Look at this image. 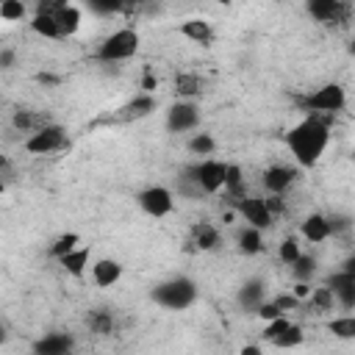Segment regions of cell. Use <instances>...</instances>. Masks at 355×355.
Masks as SVG:
<instances>
[{
  "label": "cell",
  "instance_id": "6da1fadb",
  "mask_svg": "<svg viewBox=\"0 0 355 355\" xmlns=\"http://www.w3.org/2000/svg\"><path fill=\"white\" fill-rule=\"evenodd\" d=\"M330 144V125L322 119V116H313L308 114L305 119H300L288 133H286V147L291 150L294 161L305 169L316 166L319 158L324 155Z\"/></svg>",
  "mask_w": 355,
  "mask_h": 355
},
{
  "label": "cell",
  "instance_id": "7a4b0ae2",
  "mask_svg": "<svg viewBox=\"0 0 355 355\" xmlns=\"http://www.w3.org/2000/svg\"><path fill=\"white\" fill-rule=\"evenodd\" d=\"M139 44H141L139 31L130 28V25H125V28L108 33V36L97 44V50H94V61H103V64L128 61V58H133V55L139 53Z\"/></svg>",
  "mask_w": 355,
  "mask_h": 355
},
{
  "label": "cell",
  "instance_id": "3957f363",
  "mask_svg": "<svg viewBox=\"0 0 355 355\" xmlns=\"http://www.w3.org/2000/svg\"><path fill=\"white\" fill-rule=\"evenodd\" d=\"M153 302L166 308V311H186L194 300H197V283L191 277H172V280H164L153 288Z\"/></svg>",
  "mask_w": 355,
  "mask_h": 355
},
{
  "label": "cell",
  "instance_id": "277c9868",
  "mask_svg": "<svg viewBox=\"0 0 355 355\" xmlns=\"http://www.w3.org/2000/svg\"><path fill=\"white\" fill-rule=\"evenodd\" d=\"M302 111L313 114V116H333L338 111H344L347 105V92L341 83H324L313 92H308L305 97H300Z\"/></svg>",
  "mask_w": 355,
  "mask_h": 355
},
{
  "label": "cell",
  "instance_id": "5b68a950",
  "mask_svg": "<svg viewBox=\"0 0 355 355\" xmlns=\"http://www.w3.org/2000/svg\"><path fill=\"white\" fill-rule=\"evenodd\" d=\"M186 180H191L197 186L200 194H219L225 191V178H227V161H216V158H202L194 166L186 169Z\"/></svg>",
  "mask_w": 355,
  "mask_h": 355
},
{
  "label": "cell",
  "instance_id": "8992f818",
  "mask_svg": "<svg viewBox=\"0 0 355 355\" xmlns=\"http://www.w3.org/2000/svg\"><path fill=\"white\" fill-rule=\"evenodd\" d=\"M155 105H158L155 94H136L133 100H128V103H122L119 108H114L103 122H108V125H128V122H139V119L150 116V114L155 111Z\"/></svg>",
  "mask_w": 355,
  "mask_h": 355
},
{
  "label": "cell",
  "instance_id": "52a82bcc",
  "mask_svg": "<svg viewBox=\"0 0 355 355\" xmlns=\"http://www.w3.org/2000/svg\"><path fill=\"white\" fill-rule=\"evenodd\" d=\"M136 202L153 219H164V216H169L175 211V194L166 186H147V189H141L136 194Z\"/></svg>",
  "mask_w": 355,
  "mask_h": 355
},
{
  "label": "cell",
  "instance_id": "ba28073f",
  "mask_svg": "<svg viewBox=\"0 0 355 355\" xmlns=\"http://www.w3.org/2000/svg\"><path fill=\"white\" fill-rule=\"evenodd\" d=\"M64 139H67V130H64L61 125L50 122V125H44L42 130L31 133V136L22 141V147H25V153H31V155H47V153H55V150L64 144Z\"/></svg>",
  "mask_w": 355,
  "mask_h": 355
},
{
  "label": "cell",
  "instance_id": "9c48e42d",
  "mask_svg": "<svg viewBox=\"0 0 355 355\" xmlns=\"http://www.w3.org/2000/svg\"><path fill=\"white\" fill-rule=\"evenodd\" d=\"M308 14L322 22V25H344L352 14V6L344 3V0H311L308 3Z\"/></svg>",
  "mask_w": 355,
  "mask_h": 355
},
{
  "label": "cell",
  "instance_id": "30bf717a",
  "mask_svg": "<svg viewBox=\"0 0 355 355\" xmlns=\"http://www.w3.org/2000/svg\"><path fill=\"white\" fill-rule=\"evenodd\" d=\"M236 211L244 216L250 227H258V230H269L275 222V214L269 211L266 197H241L236 200Z\"/></svg>",
  "mask_w": 355,
  "mask_h": 355
},
{
  "label": "cell",
  "instance_id": "8fae6325",
  "mask_svg": "<svg viewBox=\"0 0 355 355\" xmlns=\"http://www.w3.org/2000/svg\"><path fill=\"white\" fill-rule=\"evenodd\" d=\"M200 125V108L194 100H178L166 111V130L172 133H186Z\"/></svg>",
  "mask_w": 355,
  "mask_h": 355
},
{
  "label": "cell",
  "instance_id": "7c38bea8",
  "mask_svg": "<svg viewBox=\"0 0 355 355\" xmlns=\"http://www.w3.org/2000/svg\"><path fill=\"white\" fill-rule=\"evenodd\" d=\"M294 180H297V172L288 169V166H283V164L266 166V172H263V178H261V183H263V189L269 191V197H283V191H288V189L294 186Z\"/></svg>",
  "mask_w": 355,
  "mask_h": 355
},
{
  "label": "cell",
  "instance_id": "4fadbf2b",
  "mask_svg": "<svg viewBox=\"0 0 355 355\" xmlns=\"http://www.w3.org/2000/svg\"><path fill=\"white\" fill-rule=\"evenodd\" d=\"M333 294H336V302L341 305V308H347V311H352L355 308V277H349L347 272H333L330 277H327V283H324Z\"/></svg>",
  "mask_w": 355,
  "mask_h": 355
},
{
  "label": "cell",
  "instance_id": "5bb4252c",
  "mask_svg": "<svg viewBox=\"0 0 355 355\" xmlns=\"http://www.w3.org/2000/svg\"><path fill=\"white\" fill-rule=\"evenodd\" d=\"M178 33L186 36L189 42L200 44V47H211V42H214V25L208 19H202V17H191V19L180 22Z\"/></svg>",
  "mask_w": 355,
  "mask_h": 355
},
{
  "label": "cell",
  "instance_id": "9a60e30c",
  "mask_svg": "<svg viewBox=\"0 0 355 355\" xmlns=\"http://www.w3.org/2000/svg\"><path fill=\"white\" fill-rule=\"evenodd\" d=\"M219 241H222V236H219V230H216L211 222H194L191 230H189V244H191L194 250H200V252L216 250Z\"/></svg>",
  "mask_w": 355,
  "mask_h": 355
},
{
  "label": "cell",
  "instance_id": "2e32d148",
  "mask_svg": "<svg viewBox=\"0 0 355 355\" xmlns=\"http://www.w3.org/2000/svg\"><path fill=\"white\" fill-rule=\"evenodd\" d=\"M31 31L39 33V36H44V39H64L61 36V28H58V22L53 17V3H47V6L42 3L36 8V14L31 19Z\"/></svg>",
  "mask_w": 355,
  "mask_h": 355
},
{
  "label": "cell",
  "instance_id": "e0dca14e",
  "mask_svg": "<svg viewBox=\"0 0 355 355\" xmlns=\"http://www.w3.org/2000/svg\"><path fill=\"white\" fill-rule=\"evenodd\" d=\"M119 277H122V263H119V261H114V258H100V261L92 263V280H94V286L111 288V286L119 283Z\"/></svg>",
  "mask_w": 355,
  "mask_h": 355
},
{
  "label": "cell",
  "instance_id": "ac0fdd59",
  "mask_svg": "<svg viewBox=\"0 0 355 355\" xmlns=\"http://www.w3.org/2000/svg\"><path fill=\"white\" fill-rule=\"evenodd\" d=\"M33 355H72L69 333H47L33 344Z\"/></svg>",
  "mask_w": 355,
  "mask_h": 355
},
{
  "label": "cell",
  "instance_id": "d6986e66",
  "mask_svg": "<svg viewBox=\"0 0 355 355\" xmlns=\"http://www.w3.org/2000/svg\"><path fill=\"white\" fill-rule=\"evenodd\" d=\"M300 233H302L305 241H311V244H322V241H327V239L333 236V233H330V219H327L324 214H311V216L302 219Z\"/></svg>",
  "mask_w": 355,
  "mask_h": 355
},
{
  "label": "cell",
  "instance_id": "ffe728a7",
  "mask_svg": "<svg viewBox=\"0 0 355 355\" xmlns=\"http://www.w3.org/2000/svg\"><path fill=\"white\" fill-rule=\"evenodd\" d=\"M53 17H55V22H58L64 39L72 36V33L80 28V19H83V17H80V8L72 6V3H53Z\"/></svg>",
  "mask_w": 355,
  "mask_h": 355
},
{
  "label": "cell",
  "instance_id": "44dd1931",
  "mask_svg": "<svg viewBox=\"0 0 355 355\" xmlns=\"http://www.w3.org/2000/svg\"><path fill=\"white\" fill-rule=\"evenodd\" d=\"M58 263L64 266V272H67V275H72V277H83V275H86V269L92 266V247L80 244L78 250H72L69 255H64Z\"/></svg>",
  "mask_w": 355,
  "mask_h": 355
},
{
  "label": "cell",
  "instance_id": "7402d4cb",
  "mask_svg": "<svg viewBox=\"0 0 355 355\" xmlns=\"http://www.w3.org/2000/svg\"><path fill=\"white\" fill-rule=\"evenodd\" d=\"M263 297H266V283L258 280V277L247 280V283L239 288V305H241L244 311H258L261 302H266Z\"/></svg>",
  "mask_w": 355,
  "mask_h": 355
},
{
  "label": "cell",
  "instance_id": "603a6c76",
  "mask_svg": "<svg viewBox=\"0 0 355 355\" xmlns=\"http://www.w3.org/2000/svg\"><path fill=\"white\" fill-rule=\"evenodd\" d=\"M338 302H336V294L327 288V286H319V288H313L311 291V297L305 300V308L313 313V316H327V313H333V308H336Z\"/></svg>",
  "mask_w": 355,
  "mask_h": 355
},
{
  "label": "cell",
  "instance_id": "cb8c5ba5",
  "mask_svg": "<svg viewBox=\"0 0 355 355\" xmlns=\"http://www.w3.org/2000/svg\"><path fill=\"white\" fill-rule=\"evenodd\" d=\"M239 252L241 255H258V252H263V230H258V227H250V225H244L241 230H239Z\"/></svg>",
  "mask_w": 355,
  "mask_h": 355
},
{
  "label": "cell",
  "instance_id": "d4e9b609",
  "mask_svg": "<svg viewBox=\"0 0 355 355\" xmlns=\"http://www.w3.org/2000/svg\"><path fill=\"white\" fill-rule=\"evenodd\" d=\"M11 125H14L17 130H22V133H36V130H42V128L50 125V122H47V116H42V114H36V111L19 108V111H14Z\"/></svg>",
  "mask_w": 355,
  "mask_h": 355
},
{
  "label": "cell",
  "instance_id": "484cf974",
  "mask_svg": "<svg viewBox=\"0 0 355 355\" xmlns=\"http://www.w3.org/2000/svg\"><path fill=\"white\" fill-rule=\"evenodd\" d=\"M202 92V80L194 72H178L175 75V94L180 100H194Z\"/></svg>",
  "mask_w": 355,
  "mask_h": 355
},
{
  "label": "cell",
  "instance_id": "4316f807",
  "mask_svg": "<svg viewBox=\"0 0 355 355\" xmlns=\"http://www.w3.org/2000/svg\"><path fill=\"white\" fill-rule=\"evenodd\" d=\"M86 324H89L92 333L108 336V333H114V313L108 308H94V311L86 313Z\"/></svg>",
  "mask_w": 355,
  "mask_h": 355
},
{
  "label": "cell",
  "instance_id": "83f0119b",
  "mask_svg": "<svg viewBox=\"0 0 355 355\" xmlns=\"http://www.w3.org/2000/svg\"><path fill=\"white\" fill-rule=\"evenodd\" d=\"M327 330L341 338V341H352L355 338V313H341V316H330L327 319Z\"/></svg>",
  "mask_w": 355,
  "mask_h": 355
},
{
  "label": "cell",
  "instance_id": "f1b7e54d",
  "mask_svg": "<svg viewBox=\"0 0 355 355\" xmlns=\"http://www.w3.org/2000/svg\"><path fill=\"white\" fill-rule=\"evenodd\" d=\"M80 247V236L78 233H61L53 244H50V255L55 258V261H61L64 255H69L72 250H78Z\"/></svg>",
  "mask_w": 355,
  "mask_h": 355
},
{
  "label": "cell",
  "instance_id": "f546056e",
  "mask_svg": "<svg viewBox=\"0 0 355 355\" xmlns=\"http://www.w3.org/2000/svg\"><path fill=\"white\" fill-rule=\"evenodd\" d=\"M302 341H305L302 327L291 322V324H288V327H286V330H283V333H280V336L272 341V347H277V349H294V347H300Z\"/></svg>",
  "mask_w": 355,
  "mask_h": 355
},
{
  "label": "cell",
  "instance_id": "4dcf8cb0",
  "mask_svg": "<svg viewBox=\"0 0 355 355\" xmlns=\"http://www.w3.org/2000/svg\"><path fill=\"white\" fill-rule=\"evenodd\" d=\"M225 191L236 200L244 197V175H241V166L239 164H227V178H225Z\"/></svg>",
  "mask_w": 355,
  "mask_h": 355
},
{
  "label": "cell",
  "instance_id": "1f68e13d",
  "mask_svg": "<svg viewBox=\"0 0 355 355\" xmlns=\"http://www.w3.org/2000/svg\"><path fill=\"white\" fill-rule=\"evenodd\" d=\"M189 153H194V155H214V150H216V139L211 136V133H194L191 139H189Z\"/></svg>",
  "mask_w": 355,
  "mask_h": 355
},
{
  "label": "cell",
  "instance_id": "d6a6232c",
  "mask_svg": "<svg viewBox=\"0 0 355 355\" xmlns=\"http://www.w3.org/2000/svg\"><path fill=\"white\" fill-rule=\"evenodd\" d=\"M300 255H302V250H300V241H297L294 236H288V239L280 241V247H277V258H280V263L294 266V263L300 261Z\"/></svg>",
  "mask_w": 355,
  "mask_h": 355
},
{
  "label": "cell",
  "instance_id": "836d02e7",
  "mask_svg": "<svg viewBox=\"0 0 355 355\" xmlns=\"http://www.w3.org/2000/svg\"><path fill=\"white\" fill-rule=\"evenodd\" d=\"M297 283H311V277L316 275V258L313 255H300V261L291 266Z\"/></svg>",
  "mask_w": 355,
  "mask_h": 355
},
{
  "label": "cell",
  "instance_id": "e575fe53",
  "mask_svg": "<svg viewBox=\"0 0 355 355\" xmlns=\"http://www.w3.org/2000/svg\"><path fill=\"white\" fill-rule=\"evenodd\" d=\"M25 3L22 0H3L0 3V19L3 22H19L25 17Z\"/></svg>",
  "mask_w": 355,
  "mask_h": 355
},
{
  "label": "cell",
  "instance_id": "d590c367",
  "mask_svg": "<svg viewBox=\"0 0 355 355\" xmlns=\"http://www.w3.org/2000/svg\"><path fill=\"white\" fill-rule=\"evenodd\" d=\"M288 324H291V322H288L286 316H280V319H275V322H266V327H263L261 338H263L266 344H272V341H275V338H277V336H280V333H283Z\"/></svg>",
  "mask_w": 355,
  "mask_h": 355
},
{
  "label": "cell",
  "instance_id": "8d00e7d4",
  "mask_svg": "<svg viewBox=\"0 0 355 355\" xmlns=\"http://www.w3.org/2000/svg\"><path fill=\"white\" fill-rule=\"evenodd\" d=\"M272 302H275V305H277V308H280L283 313H288V311H297V308L302 305V302H300V300H297V297H294L291 291H286V294H277V297H275Z\"/></svg>",
  "mask_w": 355,
  "mask_h": 355
},
{
  "label": "cell",
  "instance_id": "74e56055",
  "mask_svg": "<svg viewBox=\"0 0 355 355\" xmlns=\"http://www.w3.org/2000/svg\"><path fill=\"white\" fill-rule=\"evenodd\" d=\"M255 313H258V316H261L263 322H275V319L286 316V313H283V311H280V308H277V305H275L272 300H269V302H261V308H258Z\"/></svg>",
  "mask_w": 355,
  "mask_h": 355
},
{
  "label": "cell",
  "instance_id": "f35d334b",
  "mask_svg": "<svg viewBox=\"0 0 355 355\" xmlns=\"http://www.w3.org/2000/svg\"><path fill=\"white\" fill-rule=\"evenodd\" d=\"M327 219H330V233H333V236H338V233H347V230L352 227V219H349V216L333 214V216H327Z\"/></svg>",
  "mask_w": 355,
  "mask_h": 355
},
{
  "label": "cell",
  "instance_id": "ab89813d",
  "mask_svg": "<svg viewBox=\"0 0 355 355\" xmlns=\"http://www.w3.org/2000/svg\"><path fill=\"white\" fill-rule=\"evenodd\" d=\"M311 291H313V286H311V283H294V288H291V294H294L300 302H305V300L311 297Z\"/></svg>",
  "mask_w": 355,
  "mask_h": 355
},
{
  "label": "cell",
  "instance_id": "60d3db41",
  "mask_svg": "<svg viewBox=\"0 0 355 355\" xmlns=\"http://www.w3.org/2000/svg\"><path fill=\"white\" fill-rule=\"evenodd\" d=\"M341 272H347L349 277H355V252H349L344 261H341V266H338Z\"/></svg>",
  "mask_w": 355,
  "mask_h": 355
},
{
  "label": "cell",
  "instance_id": "b9f144b4",
  "mask_svg": "<svg viewBox=\"0 0 355 355\" xmlns=\"http://www.w3.org/2000/svg\"><path fill=\"white\" fill-rule=\"evenodd\" d=\"M11 64H14V50L6 47V50L0 53V67H3V69H11Z\"/></svg>",
  "mask_w": 355,
  "mask_h": 355
},
{
  "label": "cell",
  "instance_id": "7bdbcfd3",
  "mask_svg": "<svg viewBox=\"0 0 355 355\" xmlns=\"http://www.w3.org/2000/svg\"><path fill=\"white\" fill-rule=\"evenodd\" d=\"M239 355H261V347L258 344H244Z\"/></svg>",
  "mask_w": 355,
  "mask_h": 355
},
{
  "label": "cell",
  "instance_id": "ee69618b",
  "mask_svg": "<svg viewBox=\"0 0 355 355\" xmlns=\"http://www.w3.org/2000/svg\"><path fill=\"white\" fill-rule=\"evenodd\" d=\"M347 53L355 58V33H352V39H349V44H347Z\"/></svg>",
  "mask_w": 355,
  "mask_h": 355
}]
</instances>
